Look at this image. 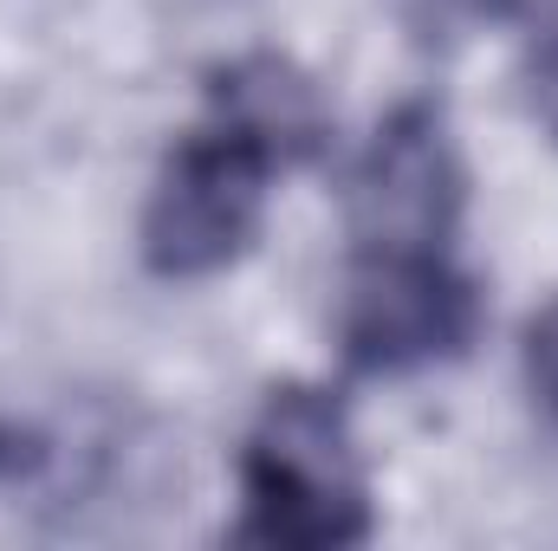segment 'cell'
<instances>
[{
  "instance_id": "cell-6",
  "label": "cell",
  "mask_w": 558,
  "mask_h": 551,
  "mask_svg": "<svg viewBox=\"0 0 558 551\" xmlns=\"http://www.w3.org/2000/svg\"><path fill=\"white\" fill-rule=\"evenodd\" d=\"M526 390L546 409V421L558 428V298L526 325Z\"/></svg>"
},
{
  "instance_id": "cell-1",
  "label": "cell",
  "mask_w": 558,
  "mask_h": 551,
  "mask_svg": "<svg viewBox=\"0 0 558 551\" xmlns=\"http://www.w3.org/2000/svg\"><path fill=\"white\" fill-rule=\"evenodd\" d=\"M377 532L371 474L351 434V415L331 390H274L241 441V546L338 551Z\"/></svg>"
},
{
  "instance_id": "cell-5",
  "label": "cell",
  "mask_w": 558,
  "mask_h": 551,
  "mask_svg": "<svg viewBox=\"0 0 558 551\" xmlns=\"http://www.w3.org/2000/svg\"><path fill=\"white\" fill-rule=\"evenodd\" d=\"M208 118L241 131L247 143H260L279 169L312 162L325 149V131H331L318 85L274 52H247V59L221 65L208 85Z\"/></svg>"
},
{
  "instance_id": "cell-3",
  "label": "cell",
  "mask_w": 558,
  "mask_h": 551,
  "mask_svg": "<svg viewBox=\"0 0 558 551\" xmlns=\"http://www.w3.org/2000/svg\"><path fill=\"white\" fill-rule=\"evenodd\" d=\"M481 325L474 279L448 254H357L338 305V344L371 377H410L468 351Z\"/></svg>"
},
{
  "instance_id": "cell-7",
  "label": "cell",
  "mask_w": 558,
  "mask_h": 551,
  "mask_svg": "<svg viewBox=\"0 0 558 551\" xmlns=\"http://www.w3.org/2000/svg\"><path fill=\"white\" fill-rule=\"evenodd\" d=\"M526 91H533V118L553 131L558 143V26L546 33V46L533 52V72H526Z\"/></svg>"
},
{
  "instance_id": "cell-2",
  "label": "cell",
  "mask_w": 558,
  "mask_h": 551,
  "mask_svg": "<svg viewBox=\"0 0 558 551\" xmlns=\"http://www.w3.org/2000/svg\"><path fill=\"white\" fill-rule=\"evenodd\" d=\"M274 156L228 124H202L175 143L143 201V260L162 279H208L234 267L267 215Z\"/></svg>"
},
{
  "instance_id": "cell-4",
  "label": "cell",
  "mask_w": 558,
  "mask_h": 551,
  "mask_svg": "<svg viewBox=\"0 0 558 551\" xmlns=\"http://www.w3.org/2000/svg\"><path fill=\"white\" fill-rule=\"evenodd\" d=\"M461 156L428 105H403L377 124L351 169L357 254H448L461 221Z\"/></svg>"
}]
</instances>
